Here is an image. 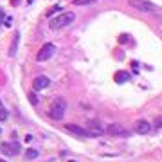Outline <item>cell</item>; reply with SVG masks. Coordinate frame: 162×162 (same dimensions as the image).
<instances>
[{
    "label": "cell",
    "instance_id": "6da1fadb",
    "mask_svg": "<svg viewBox=\"0 0 162 162\" xmlns=\"http://www.w3.org/2000/svg\"><path fill=\"white\" fill-rule=\"evenodd\" d=\"M74 20H76V15H74L72 11H65V13H61L60 16L51 18V22H49V27H51L52 31H58V29H63V27L70 25Z\"/></svg>",
    "mask_w": 162,
    "mask_h": 162
},
{
    "label": "cell",
    "instance_id": "7a4b0ae2",
    "mask_svg": "<svg viewBox=\"0 0 162 162\" xmlns=\"http://www.w3.org/2000/svg\"><path fill=\"white\" fill-rule=\"evenodd\" d=\"M65 110H67V103L63 97H56L52 104H51V108H49V115L52 117V119H56V121H60L61 117L65 115Z\"/></svg>",
    "mask_w": 162,
    "mask_h": 162
},
{
    "label": "cell",
    "instance_id": "3957f363",
    "mask_svg": "<svg viewBox=\"0 0 162 162\" xmlns=\"http://www.w3.org/2000/svg\"><path fill=\"white\" fill-rule=\"evenodd\" d=\"M128 4L137 9V11H142V13H153L155 11V4L148 2V0H128Z\"/></svg>",
    "mask_w": 162,
    "mask_h": 162
},
{
    "label": "cell",
    "instance_id": "277c9868",
    "mask_svg": "<svg viewBox=\"0 0 162 162\" xmlns=\"http://www.w3.org/2000/svg\"><path fill=\"white\" fill-rule=\"evenodd\" d=\"M54 51H56V47H54L52 43H45L40 51H38V54H36V60H38V61H47V60H51V56L54 54Z\"/></svg>",
    "mask_w": 162,
    "mask_h": 162
},
{
    "label": "cell",
    "instance_id": "5b68a950",
    "mask_svg": "<svg viewBox=\"0 0 162 162\" xmlns=\"http://www.w3.org/2000/svg\"><path fill=\"white\" fill-rule=\"evenodd\" d=\"M104 132H106L108 135H114V137H128V132L122 128L121 124H117V122L108 124V126L104 128Z\"/></svg>",
    "mask_w": 162,
    "mask_h": 162
},
{
    "label": "cell",
    "instance_id": "8992f818",
    "mask_svg": "<svg viewBox=\"0 0 162 162\" xmlns=\"http://www.w3.org/2000/svg\"><path fill=\"white\" fill-rule=\"evenodd\" d=\"M86 132H88L90 137H99V135L104 133V128L101 126L99 121H90L88 124H86Z\"/></svg>",
    "mask_w": 162,
    "mask_h": 162
},
{
    "label": "cell",
    "instance_id": "52a82bcc",
    "mask_svg": "<svg viewBox=\"0 0 162 162\" xmlns=\"http://www.w3.org/2000/svg\"><path fill=\"white\" fill-rule=\"evenodd\" d=\"M65 130L70 132V133H74V135H78V137H90L88 132L83 126H79V124H65Z\"/></svg>",
    "mask_w": 162,
    "mask_h": 162
},
{
    "label": "cell",
    "instance_id": "ba28073f",
    "mask_svg": "<svg viewBox=\"0 0 162 162\" xmlns=\"http://www.w3.org/2000/svg\"><path fill=\"white\" fill-rule=\"evenodd\" d=\"M49 83H51V79H49L47 76H38L36 79L33 81V88H34V90H43V88L49 86Z\"/></svg>",
    "mask_w": 162,
    "mask_h": 162
},
{
    "label": "cell",
    "instance_id": "9c48e42d",
    "mask_svg": "<svg viewBox=\"0 0 162 162\" xmlns=\"http://www.w3.org/2000/svg\"><path fill=\"white\" fill-rule=\"evenodd\" d=\"M4 150H5V153H9V155H16L18 151H20V142H5L4 146H2Z\"/></svg>",
    "mask_w": 162,
    "mask_h": 162
},
{
    "label": "cell",
    "instance_id": "30bf717a",
    "mask_svg": "<svg viewBox=\"0 0 162 162\" xmlns=\"http://www.w3.org/2000/svg\"><path fill=\"white\" fill-rule=\"evenodd\" d=\"M135 130H137V133H148L151 130V124L148 121H144V119H141V121H137V124H135Z\"/></svg>",
    "mask_w": 162,
    "mask_h": 162
},
{
    "label": "cell",
    "instance_id": "8fae6325",
    "mask_svg": "<svg viewBox=\"0 0 162 162\" xmlns=\"http://www.w3.org/2000/svg\"><path fill=\"white\" fill-rule=\"evenodd\" d=\"M18 40H20V33L16 31L13 34V41H11V49H9V56H16V51H18Z\"/></svg>",
    "mask_w": 162,
    "mask_h": 162
},
{
    "label": "cell",
    "instance_id": "7c38bea8",
    "mask_svg": "<svg viewBox=\"0 0 162 162\" xmlns=\"http://www.w3.org/2000/svg\"><path fill=\"white\" fill-rule=\"evenodd\" d=\"M128 79H130V74H128V72H121V70L115 72V81H117V83H126Z\"/></svg>",
    "mask_w": 162,
    "mask_h": 162
},
{
    "label": "cell",
    "instance_id": "4fadbf2b",
    "mask_svg": "<svg viewBox=\"0 0 162 162\" xmlns=\"http://www.w3.org/2000/svg\"><path fill=\"white\" fill-rule=\"evenodd\" d=\"M38 157V151L36 150H33V148H29L27 151H25V159H29V160H33V159H36Z\"/></svg>",
    "mask_w": 162,
    "mask_h": 162
},
{
    "label": "cell",
    "instance_id": "5bb4252c",
    "mask_svg": "<svg viewBox=\"0 0 162 162\" xmlns=\"http://www.w3.org/2000/svg\"><path fill=\"white\" fill-rule=\"evenodd\" d=\"M96 0H72V4L74 5H90V4H94Z\"/></svg>",
    "mask_w": 162,
    "mask_h": 162
},
{
    "label": "cell",
    "instance_id": "9a60e30c",
    "mask_svg": "<svg viewBox=\"0 0 162 162\" xmlns=\"http://www.w3.org/2000/svg\"><path fill=\"white\" fill-rule=\"evenodd\" d=\"M5 119H7V110L0 106V121H5Z\"/></svg>",
    "mask_w": 162,
    "mask_h": 162
},
{
    "label": "cell",
    "instance_id": "2e32d148",
    "mask_svg": "<svg viewBox=\"0 0 162 162\" xmlns=\"http://www.w3.org/2000/svg\"><path fill=\"white\" fill-rule=\"evenodd\" d=\"M29 101H31V104H38V97L34 94H29Z\"/></svg>",
    "mask_w": 162,
    "mask_h": 162
},
{
    "label": "cell",
    "instance_id": "e0dca14e",
    "mask_svg": "<svg viewBox=\"0 0 162 162\" xmlns=\"http://www.w3.org/2000/svg\"><path fill=\"white\" fill-rule=\"evenodd\" d=\"M2 23H4V25H7V27H11V25H13V18H11V16H7V18H4Z\"/></svg>",
    "mask_w": 162,
    "mask_h": 162
},
{
    "label": "cell",
    "instance_id": "ac0fdd59",
    "mask_svg": "<svg viewBox=\"0 0 162 162\" xmlns=\"http://www.w3.org/2000/svg\"><path fill=\"white\" fill-rule=\"evenodd\" d=\"M155 126H157V128H162V117H157V121H155Z\"/></svg>",
    "mask_w": 162,
    "mask_h": 162
},
{
    "label": "cell",
    "instance_id": "d6986e66",
    "mask_svg": "<svg viewBox=\"0 0 162 162\" xmlns=\"http://www.w3.org/2000/svg\"><path fill=\"white\" fill-rule=\"evenodd\" d=\"M4 18H5V15H4V9L0 7V25H2V22H4Z\"/></svg>",
    "mask_w": 162,
    "mask_h": 162
},
{
    "label": "cell",
    "instance_id": "ffe728a7",
    "mask_svg": "<svg viewBox=\"0 0 162 162\" xmlns=\"http://www.w3.org/2000/svg\"><path fill=\"white\" fill-rule=\"evenodd\" d=\"M119 41H121V43H122V41H128V38H126V34H122L121 38H119Z\"/></svg>",
    "mask_w": 162,
    "mask_h": 162
},
{
    "label": "cell",
    "instance_id": "44dd1931",
    "mask_svg": "<svg viewBox=\"0 0 162 162\" xmlns=\"http://www.w3.org/2000/svg\"><path fill=\"white\" fill-rule=\"evenodd\" d=\"M33 141V135H25V142H31Z\"/></svg>",
    "mask_w": 162,
    "mask_h": 162
},
{
    "label": "cell",
    "instance_id": "7402d4cb",
    "mask_svg": "<svg viewBox=\"0 0 162 162\" xmlns=\"http://www.w3.org/2000/svg\"><path fill=\"white\" fill-rule=\"evenodd\" d=\"M69 162H76V160H69Z\"/></svg>",
    "mask_w": 162,
    "mask_h": 162
},
{
    "label": "cell",
    "instance_id": "603a6c76",
    "mask_svg": "<svg viewBox=\"0 0 162 162\" xmlns=\"http://www.w3.org/2000/svg\"><path fill=\"white\" fill-rule=\"evenodd\" d=\"M0 162H5V160H0Z\"/></svg>",
    "mask_w": 162,
    "mask_h": 162
},
{
    "label": "cell",
    "instance_id": "cb8c5ba5",
    "mask_svg": "<svg viewBox=\"0 0 162 162\" xmlns=\"http://www.w3.org/2000/svg\"><path fill=\"white\" fill-rule=\"evenodd\" d=\"M0 106H2V103H0Z\"/></svg>",
    "mask_w": 162,
    "mask_h": 162
}]
</instances>
